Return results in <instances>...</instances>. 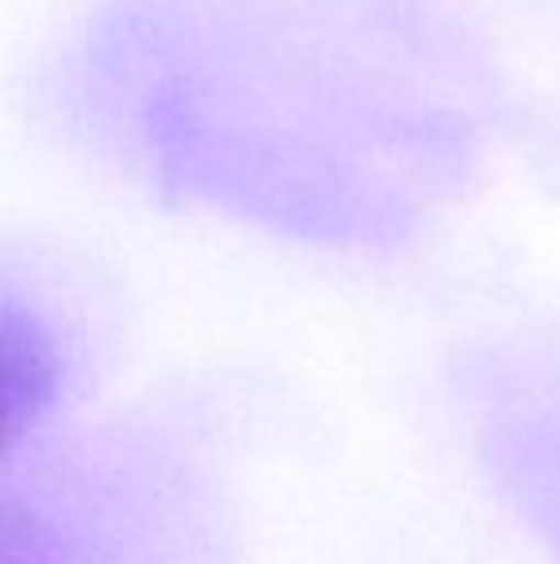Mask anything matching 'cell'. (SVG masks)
Listing matches in <instances>:
<instances>
[{
    "mask_svg": "<svg viewBox=\"0 0 560 564\" xmlns=\"http://www.w3.org/2000/svg\"><path fill=\"white\" fill-rule=\"evenodd\" d=\"M0 354H4V446L12 449L51 408L58 384V354L43 323L12 300L0 315Z\"/></svg>",
    "mask_w": 560,
    "mask_h": 564,
    "instance_id": "obj_1",
    "label": "cell"
},
{
    "mask_svg": "<svg viewBox=\"0 0 560 564\" xmlns=\"http://www.w3.org/2000/svg\"><path fill=\"white\" fill-rule=\"evenodd\" d=\"M0 564H46V542L39 538L35 519H23L15 507H8V511H4Z\"/></svg>",
    "mask_w": 560,
    "mask_h": 564,
    "instance_id": "obj_2",
    "label": "cell"
}]
</instances>
